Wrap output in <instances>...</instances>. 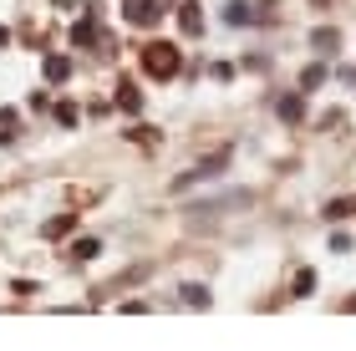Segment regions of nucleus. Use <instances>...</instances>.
I'll return each instance as SVG.
<instances>
[{"instance_id": "nucleus-1", "label": "nucleus", "mask_w": 356, "mask_h": 351, "mask_svg": "<svg viewBox=\"0 0 356 351\" xmlns=\"http://www.w3.org/2000/svg\"><path fill=\"white\" fill-rule=\"evenodd\" d=\"M178 67H184V51H178L173 41H148V46H143V72H148V76L168 82V76H178Z\"/></svg>"}, {"instance_id": "nucleus-2", "label": "nucleus", "mask_w": 356, "mask_h": 351, "mask_svg": "<svg viewBox=\"0 0 356 351\" xmlns=\"http://www.w3.org/2000/svg\"><path fill=\"white\" fill-rule=\"evenodd\" d=\"M168 15V0H133V6H127V21L133 26H158Z\"/></svg>"}, {"instance_id": "nucleus-3", "label": "nucleus", "mask_w": 356, "mask_h": 351, "mask_svg": "<svg viewBox=\"0 0 356 351\" xmlns=\"http://www.w3.org/2000/svg\"><path fill=\"white\" fill-rule=\"evenodd\" d=\"M178 26H184L188 36H199V31H204V10L193 6V0H188V6H178Z\"/></svg>"}, {"instance_id": "nucleus-4", "label": "nucleus", "mask_w": 356, "mask_h": 351, "mask_svg": "<svg viewBox=\"0 0 356 351\" xmlns=\"http://www.w3.org/2000/svg\"><path fill=\"white\" fill-rule=\"evenodd\" d=\"M46 82H67V76H72V56H46Z\"/></svg>"}, {"instance_id": "nucleus-5", "label": "nucleus", "mask_w": 356, "mask_h": 351, "mask_svg": "<svg viewBox=\"0 0 356 351\" xmlns=\"http://www.w3.org/2000/svg\"><path fill=\"white\" fill-rule=\"evenodd\" d=\"M224 21H229V26H250V21H254V10L245 6V0H234V6H224Z\"/></svg>"}, {"instance_id": "nucleus-6", "label": "nucleus", "mask_w": 356, "mask_h": 351, "mask_svg": "<svg viewBox=\"0 0 356 351\" xmlns=\"http://www.w3.org/2000/svg\"><path fill=\"white\" fill-rule=\"evenodd\" d=\"M118 107H122V113H138V107H143V97H138V87H133V82H122V87H118Z\"/></svg>"}, {"instance_id": "nucleus-7", "label": "nucleus", "mask_w": 356, "mask_h": 351, "mask_svg": "<svg viewBox=\"0 0 356 351\" xmlns=\"http://www.w3.org/2000/svg\"><path fill=\"white\" fill-rule=\"evenodd\" d=\"M72 41H76V46H92V41H97V21H92V15L72 26Z\"/></svg>"}, {"instance_id": "nucleus-8", "label": "nucleus", "mask_w": 356, "mask_h": 351, "mask_svg": "<svg viewBox=\"0 0 356 351\" xmlns=\"http://www.w3.org/2000/svg\"><path fill=\"white\" fill-rule=\"evenodd\" d=\"M300 113H305L300 97H280V117H285V122H300Z\"/></svg>"}, {"instance_id": "nucleus-9", "label": "nucleus", "mask_w": 356, "mask_h": 351, "mask_svg": "<svg viewBox=\"0 0 356 351\" xmlns=\"http://www.w3.org/2000/svg\"><path fill=\"white\" fill-rule=\"evenodd\" d=\"M336 41H341V36H336V31H316V36H311V46H316V51H331Z\"/></svg>"}, {"instance_id": "nucleus-10", "label": "nucleus", "mask_w": 356, "mask_h": 351, "mask_svg": "<svg viewBox=\"0 0 356 351\" xmlns=\"http://www.w3.org/2000/svg\"><path fill=\"white\" fill-rule=\"evenodd\" d=\"M184 300H188V306H209V291H204V285H184Z\"/></svg>"}, {"instance_id": "nucleus-11", "label": "nucleus", "mask_w": 356, "mask_h": 351, "mask_svg": "<svg viewBox=\"0 0 356 351\" xmlns=\"http://www.w3.org/2000/svg\"><path fill=\"white\" fill-rule=\"evenodd\" d=\"M321 82H326V67H311V72L300 76V87H321Z\"/></svg>"}, {"instance_id": "nucleus-12", "label": "nucleus", "mask_w": 356, "mask_h": 351, "mask_svg": "<svg viewBox=\"0 0 356 351\" xmlns=\"http://www.w3.org/2000/svg\"><path fill=\"white\" fill-rule=\"evenodd\" d=\"M72 254H76V260H92V254H97V239H76Z\"/></svg>"}, {"instance_id": "nucleus-13", "label": "nucleus", "mask_w": 356, "mask_h": 351, "mask_svg": "<svg viewBox=\"0 0 356 351\" xmlns=\"http://www.w3.org/2000/svg\"><path fill=\"white\" fill-rule=\"evenodd\" d=\"M311 285H316V275H311V270H300V275H296V295H311Z\"/></svg>"}, {"instance_id": "nucleus-14", "label": "nucleus", "mask_w": 356, "mask_h": 351, "mask_svg": "<svg viewBox=\"0 0 356 351\" xmlns=\"http://www.w3.org/2000/svg\"><path fill=\"white\" fill-rule=\"evenodd\" d=\"M56 117H61V127H72V122H76V107H72V102H61V107H56Z\"/></svg>"}, {"instance_id": "nucleus-15", "label": "nucleus", "mask_w": 356, "mask_h": 351, "mask_svg": "<svg viewBox=\"0 0 356 351\" xmlns=\"http://www.w3.org/2000/svg\"><path fill=\"white\" fill-rule=\"evenodd\" d=\"M6 46H10V31H6V26H0V51H6Z\"/></svg>"}, {"instance_id": "nucleus-16", "label": "nucleus", "mask_w": 356, "mask_h": 351, "mask_svg": "<svg viewBox=\"0 0 356 351\" xmlns=\"http://www.w3.org/2000/svg\"><path fill=\"white\" fill-rule=\"evenodd\" d=\"M316 6H321V0H316Z\"/></svg>"}]
</instances>
